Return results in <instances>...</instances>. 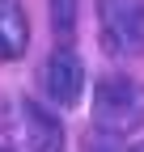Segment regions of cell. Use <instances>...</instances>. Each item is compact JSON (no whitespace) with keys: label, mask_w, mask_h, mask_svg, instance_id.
Instances as JSON below:
<instances>
[{"label":"cell","mask_w":144,"mask_h":152,"mask_svg":"<svg viewBox=\"0 0 144 152\" xmlns=\"http://www.w3.org/2000/svg\"><path fill=\"white\" fill-rule=\"evenodd\" d=\"M93 127L106 140H123L144 127V85L136 76H102L93 89Z\"/></svg>","instance_id":"1"},{"label":"cell","mask_w":144,"mask_h":152,"mask_svg":"<svg viewBox=\"0 0 144 152\" xmlns=\"http://www.w3.org/2000/svg\"><path fill=\"white\" fill-rule=\"evenodd\" d=\"M98 26L110 55H144V0H98Z\"/></svg>","instance_id":"2"},{"label":"cell","mask_w":144,"mask_h":152,"mask_svg":"<svg viewBox=\"0 0 144 152\" xmlns=\"http://www.w3.org/2000/svg\"><path fill=\"white\" fill-rule=\"evenodd\" d=\"M13 114H17V127L13 131L21 135V144L30 152H64V127H60L55 114H47L38 102H30V97H17Z\"/></svg>","instance_id":"3"},{"label":"cell","mask_w":144,"mask_h":152,"mask_svg":"<svg viewBox=\"0 0 144 152\" xmlns=\"http://www.w3.org/2000/svg\"><path fill=\"white\" fill-rule=\"evenodd\" d=\"M81 89H85V64H81V55L68 51V47H60L47 59V97L55 106H64V110H72L81 102Z\"/></svg>","instance_id":"4"},{"label":"cell","mask_w":144,"mask_h":152,"mask_svg":"<svg viewBox=\"0 0 144 152\" xmlns=\"http://www.w3.org/2000/svg\"><path fill=\"white\" fill-rule=\"evenodd\" d=\"M30 47V26L17 0H0V59H21Z\"/></svg>","instance_id":"5"},{"label":"cell","mask_w":144,"mask_h":152,"mask_svg":"<svg viewBox=\"0 0 144 152\" xmlns=\"http://www.w3.org/2000/svg\"><path fill=\"white\" fill-rule=\"evenodd\" d=\"M51 26H55V38H72V26H76V0H51Z\"/></svg>","instance_id":"6"},{"label":"cell","mask_w":144,"mask_h":152,"mask_svg":"<svg viewBox=\"0 0 144 152\" xmlns=\"http://www.w3.org/2000/svg\"><path fill=\"white\" fill-rule=\"evenodd\" d=\"M132 152H144V140H140V144H136V148H132Z\"/></svg>","instance_id":"7"},{"label":"cell","mask_w":144,"mask_h":152,"mask_svg":"<svg viewBox=\"0 0 144 152\" xmlns=\"http://www.w3.org/2000/svg\"><path fill=\"white\" fill-rule=\"evenodd\" d=\"M0 152H9V148H0Z\"/></svg>","instance_id":"8"}]
</instances>
